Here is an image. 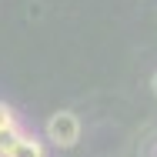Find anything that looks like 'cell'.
I'll use <instances>...</instances> for the list:
<instances>
[{
    "mask_svg": "<svg viewBox=\"0 0 157 157\" xmlns=\"http://www.w3.org/2000/svg\"><path fill=\"white\" fill-rule=\"evenodd\" d=\"M47 140L54 147H60V151H70L80 140V121H77V114H70V110L50 114V121H47Z\"/></svg>",
    "mask_w": 157,
    "mask_h": 157,
    "instance_id": "cell-1",
    "label": "cell"
},
{
    "mask_svg": "<svg viewBox=\"0 0 157 157\" xmlns=\"http://www.w3.org/2000/svg\"><path fill=\"white\" fill-rule=\"evenodd\" d=\"M10 157H44V144H40L33 134L24 130V137L17 140V147H13V154H10Z\"/></svg>",
    "mask_w": 157,
    "mask_h": 157,
    "instance_id": "cell-2",
    "label": "cell"
},
{
    "mask_svg": "<svg viewBox=\"0 0 157 157\" xmlns=\"http://www.w3.org/2000/svg\"><path fill=\"white\" fill-rule=\"evenodd\" d=\"M20 137H24V127H20V124L0 130V157H10V154H13V147H17Z\"/></svg>",
    "mask_w": 157,
    "mask_h": 157,
    "instance_id": "cell-3",
    "label": "cell"
},
{
    "mask_svg": "<svg viewBox=\"0 0 157 157\" xmlns=\"http://www.w3.org/2000/svg\"><path fill=\"white\" fill-rule=\"evenodd\" d=\"M13 124H17V114L0 100V130H7V127H13Z\"/></svg>",
    "mask_w": 157,
    "mask_h": 157,
    "instance_id": "cell-4",
    "label": "cell"
},
{
    "mask_svg": "<svg viewBox=\"0 0 157 157\" xmlns=\"http://www.w3.org/2000/svg\"><path fill=\"white\" fill-rule=\"evenodd\" d=\"M151 87H154V94H157V74H154V77H151Z\"/></svg>",
    "mask_w": 157,
    "mask_h": 157,
    "instance_id": "cell-5",
    "label": "cell"
}]
</instances>
